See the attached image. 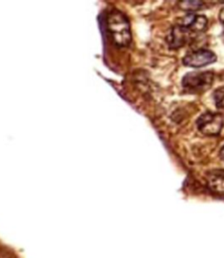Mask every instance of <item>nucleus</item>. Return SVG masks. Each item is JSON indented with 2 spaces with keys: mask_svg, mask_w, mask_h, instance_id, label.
I'll return each instance as SVG.
<instances>
[{
  "mask_svg": "<svg viewBox=\"0 0 224 258\" xmlns=\"http://www.w3.org/2000/svg\"><path fill=\"white\" fill-rule=\"evenodd\" d=\"M107 28L113 42L120 46L126 47L131 42L130 25L125 15L116 10H111L107 15Z\"/></svg>",
  "mask_w": 224,
  "mask_h": 258,
  "instance_id": "obj_1",
  "label": "nucleus"
},
{
  "mask_svg": "<svg viewBox=\"0 0 224 258\" xmlns=\"http://www.w3.org/2000/svg\"><path fill=\"white\" fill-rule=\"evenodd\" d=\"M214 81V74L207 72H190L182 79V86L185 91L197 94L203 93L210 89Z\"/></svg>",
  "mask_w": 224,
  "mask_h": 258,
  "instance_id": "obj_2",
  "label": "nucleus"
},
{
  "mask_svg": "<svg viewBox=\"0 0 224 258\" xmlns=\"http://www.w3.org/2000/svg\"><path fill=\"white\" fill-rule=\"evenodd\" d=\"M198 130L207 136L218 135L224 125V118L219 113L206 112L202 114L196 122Z\"/></svg>",
  "mask_w": 224,
  "mask_h": 258,
  "instance_id": "obj_3",
  "label": "nucleus"
},
{
  "mask_svg": "<svg viewBox=\"0 0 224 258\" xmlns=\"http://www.w3.org/2000/svg\"><path fill=\"white\" fill-rule=\"evenodd\" d=\"M216 54L209 49H198L187 53L183 58V63L191 68H202L216 61Z\"/></svg>",
  "mask_w": 224,
  "mask_h": 258,
  "instance_id": "obj_4",
  "label": "nucleus"
},
{
  "mask_svg": "<svg viewBox=\"0 0 224 258\" xmlns=\"http://www.w3.org/2000/svg\"><path fill=\"white\" fill-rule=\"evenodd\" d=\"M191 31L181 25L174 26L166 35V42L171 48H179L185 45L190 39Z\"/></svg>",
  "mask_w": 224,
  "mask_h": 258,
  "instance_id": "obj_5",
  "label": "nucleus"
},
{
  "mask_svg": "<svg viewBox=\"0 0 224 258\" xmlns=\"http://www.w3.org/2000/svg\"><path fill=\"white\" fill-rule=\"evenodd\" d=\"M207 23L208 20L204 15L190 13L182 18L181 23L179 25L183 26L191 32H200L205 30V28L207 27Z\"/></svg>",
  "mask_w": 224,
  "mask_h": 258,
  "instance_id": "obj_6",
  "label": "nucleus"
},
{
  "mask_svg": "<svg viewBox=\"0 0 224 258\" xmlns=\"http://www.w3.org/2000/svg\"><path fill=\"white\" fill-rule=\"evenodd\" d=\"M206 180L211 190L224 195V169H212L206 173Z\"/></svg>",
  "mask_w": 224,
  "mask_h": 258,
  "instance_id": "obj_7",
  "label": "nucleus"
},
{
  "mask_svg": "<svg viewBox=\"0 0 224 258\" xmlns=\"http://www.w3.org/2000/svg\"><path fill=\"white\" fill-rule=\"evenodd\" d=\"M213 99L217 108H224V86L214 91Z\"/></svg>",
  "mask_w": 224,
  "mask_h": 258,
  "instance_id": "obj_8",
  "label": "nucleus"
},
{
  "mask_svg": "<svg viewBox=\"0 0 224 258\" xmlns=\"http://www.w3.org/2000/svg\"><path fill=\"white\" fill-rule=\"evenodd\" d=\"M179 6L183 10L193 11V10L200 9L203 6V2H201V1H184V2H180Z\"/></svg>",
  "mask_w": 224,
  "mask_h": 258,
  "instance_id": "obj_9",
  "label": "nucleus"
},
{
  "mask_svg": "<svg viewBox=\"0 0 224 258\" xmlns=\"http://www.w3.org/2000/svg\"><path fill=\"white\" fill-rule=\"evenodd\" d=\"M219 155H220V158H221V159L224 161V146L221 148Z\"/></svg>",
  "mask_w": 224,
  "mask_h": 258,
  "instance_id": "obj_10",
  "label": "nucleus"
},
{
  "mask_svg": "<svg viewBox=\"0 0 224 258\" xmlns=\"http://www.w3.org/2000/svg\"><path fill=\"white\" fill-rule=\"evenodd\" d=\"M220 20L222 21V22H224V8L221 10V12H220Z\"/></svg>",
  "mask_w": 224,
  "mask_h": 258,
  "instance_id": "obj_11",
  "label": "nucleus"
}]
</instances>
